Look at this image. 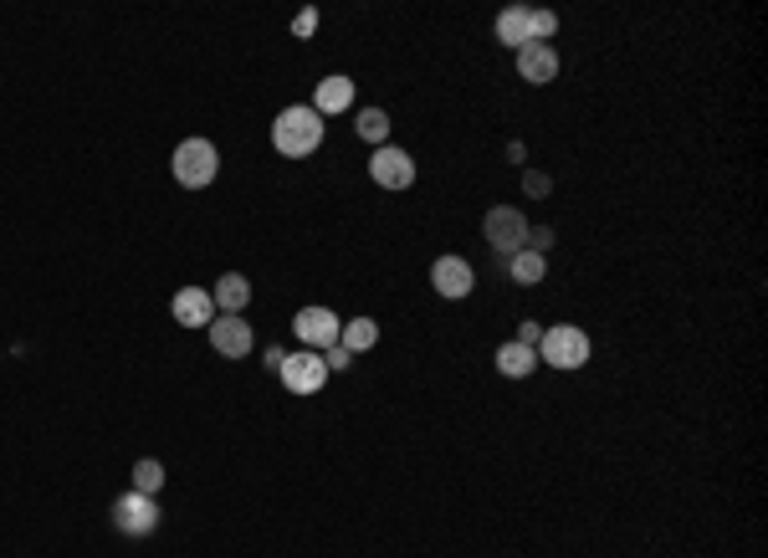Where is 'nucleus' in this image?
<instances>
[{"mask_svg":"<svg viewBox=\"0 0 768 558\" xmlns=\"http://www.w3.org/2000/svg\"><path fill=\"white\" fill-rule=\"evenodd\" d=\"M211 298H216L220 313H247V303H251V282L241 277V271H226V277L216 282V292H211Z\"/></svg>","mask_w":768,"mask_h":558,"instance_id":"16","label":"nucleus"},{"mask_svg":"<svg viewBox=\"0 0 768 558\" xmlns=\"http://www.w3.org/2000/svg\"><path fill=\"white\" fill-rule=\"evenodd\" d=\"M482 236H487V246L502 256L523 252V246H528V216H523L518 205H492L482 220Z\"/></svg>","mask_w":768,"mask_h":558,"instance_id":"4","label":"nucleus"},{"mask_svg":"<svg viewBox=\"0 0 768 558\" xmlns=\"http://www.w3.org/2000/svg\"><path fill=\"white\" fill-rule=\"evenodd\" d=\"M338 343H344L349 354H369V349L380 343V323H374V318H349V323H344V333H338Z\"/></svg>","mask_w":768,"mask_h":558,"instance_id":"18","label":"nucleus"},{"mask_svg":"<svg viewBox=\"0 0 768 558\" xmlns=\"http://www.w3.org/2000/svg\"><path fill=\"white\" fill-rule=\"evenodd\" d=\"M518 77L523 83H553V77H559V51H553L549 41L518 47Z\"/></svg>","mask_w":768,"mask_h":558,"instance_id":"13","label":"nucleus"},{"mask_svg":"<svg viewBox=\"0 0 768 558\" xmlns=\"http://www.w3.org/2000/svg\"><path fill=\"white\" fill-rule=\"evenodd\" d=\"M175 180H180L184 190H205V185H216V174H220V149L211 144V138H184L180 149H175Z\"/></svg>","mask_w":768,"mask_h":558,"instance_id":"2","label":"nucleus"},{"mask_svg":"<svg viewBox=\"0 0 768 558\" xmlns=\"http://www.w3.org/2000/svg\"><path fill=\"white\" fill-rule=\"evenodd\" d=\"M492 36H497L502 47H528L533 41V5H507V11H497V21H492Z\"/></svg>","mask_w":768,"mask_h":558,"instance_id":"12","label":"nucleus"},{"mask_svg":"<svg viewBox=\"0 0 768 558\" xmlns=\"http://www.w3.org/2000/svg\"><path fill=\"white\" fill-rule=\"evenodd\" d=\"M134 492H144V497L165 492V466H159V461H139V466H134Z\"/></svg>","mask_w":768,"mask_h":558,"instance_id":"20","label":"nucleus"},{"mask_svg":"<svg viewBox=\"0 0 768 558\" xmlns=\"http://www.w3.org/2000/svg\"><path fill=\"white\" fill-rule=\"evenodd\" d=\"M211 349H216L220 359H247L251 354V323L241 318V313H220V318L211 323Z\"/></svg>","mask_w":768,"mask_h":558,"instance_id":"10","label":"nucleus"},{"mask_svg":"<svg viewBox=\"0 0 768 558\" xmlns=\"http://www.w3.org/2000/svg\"><path fill=\"white\" fill-rule=\"evenodd\" d=\"M492 364H497V374H507V379H528L533 374V364H538V349H528V343H518V339H507L492 354Z\"/></svg>","mask_w":768,"mask_h":558,"instance_id":"15","label":"nucleus"},{"mask_svg":"<svg viewBox=\"0 0 768 558\" xmlns=\"http://www.w3.org/2000/svg\"><path fill=\"white\" fill-rule=\"evenodd\" d=\"M538 339H543V328H538V323H523V328H518V343H528V349H538Z\"/></svg>","mask_w":768,"mask_h":558,"instance_id":"26","label":"nucleus"},{"mask_svg":"<svg viewBox=\"0 0 768 558\" xmlns=\"http://www.w3.org/2000/svg\"><path fill=\"white\" fill-rule=\"evenodd\" d=\"M507 271H513V282H518V288H538V282L549 277V262H543L538 252H528V246H523V252L507 256Z\"/></svg>","mask_w":768,"mask_h":558,"instance_id":"17","label":"nucleus"},{"mask_svg":"<svg viewBox=\"0 0 768 558\" xmlns=\"http://www.w3.org/2000/svg\"><path fill=\"white\" fill-rule=\"evenodd\" d=\"M369 174H374V185L380 190H410L416 185V159H410V149H389V144H380V149L369 154Z\"/></svg>","mask_w":768,"mask_h":558,"instance_id":"6","label":"nucleus"},{"mask_svg":"<svg viewBox=\"0 0 768 558\" xmlns=\"http://www.w3.org/2000/svg\"><path fill=\"white\" fill-rule=\"evenodd\" d=\"M323 364H328V369H349L353 354L344 349V343H334V349H323Z\"/></svg>","mask_w":768,"mask_h":558,"instance_id":"24","label":"nucleus"},{"mask_svg":"<svg viewBox=\"0 0 768 558\" xmlns=\"http://www.w3.org/2000/svg\"><path fill=\"white\" fill-rule=\"evenodd\" d=\"M323 144V119L313 113V102L308 108H283L277 123H272V149L287 154V159H308V154Z\"/></svg>","mask_w":768,"mask_h":558,"instance_id":"1","label":"nucleus"},{"mask_svg":"<svg viewBox=\"0 0 768 558\" xmlns=\"http://www.w3.org/2000/svg\"><path fill=\"white\" fill-rule=\"evenodd\" d=\"M431 288L441 298H467L477 288V271H471L467 256H435L431 262Z\"/></svg>","mask_w":768,"mask_h":558,"instance_id":"9","label":"nucleus"},{"mask_svg":"<svg viewBox=\"0 0 768 558\" xmlns=\"http://www.w3.org/2000/svg\"><path fill=\"white\" fill-rule=\"evenodd\" d=\"M292 333H298L308 349H334L338 333H344V318H338L334 307H302L298 318H292Z\"/></svg>","mask_w":768,"mask_h":558,"instance_id":"7","label":"nucleus"},{"mask_svg":"<svg viewBox=\"0 0 768 558\" xmlns=\"http://www.w3.org/2000/svg\"><path fill=\"white\" fill-rule=\"evenodd\" d=\"M292 32H298L302 41H308V36L317 32V11H313V5H308V11H302V16H298V26H292Z\"/></svg>","mask_w":768,"mask_h":558,"instance_id":"25","label":"nucleus"},{"mask_svg":"<svg viewBox=\"0 0 768 558\" xmlns=\"http://www.w3.org/2000/svg\"><path fill=\"white\" fill-rule=\"evenodd\" d=\"M523 190H528L533 201H543V195H549V190H553V180H549V174H543V170H528V174H523Z\"/></svg>","mask_w":768,"mask_h":558,"instance_id":"21","label":"nucleus"},{"mask_svg":"<svg viewBox=\"0 0 768 558\" xmlns=\"http://www.w3.org/2000/svg\"><path fill=\"white\" fill-rule=\"evenodd\" d=\"M549 246H553V226H528V252L543 256Z\"/></svg>","mask_w":768,"mask_h":558,"instance_id":"23","label":"nucleus"},{"mask_svg":"<svg viewBox=\"0 0 768 558\" xmlns=\"http://www.w3.org/2000/svg\"><path fill=\"white\" fill-rule=\"evenodd\" d=\"M538 359L553 364V369H585L589 364V333L585 328H574V323H553V328H543V339H538Z\"/></svg>","mask_w":768,"mask_h":558,"instance_id":"3","label":"nucleus"},{"mask_svg":"<svg viewBox=\"0 0 768 558\" xmlns=\"http://www.w3.org/2000/svg\"><path fill=\"white\" fill-rule=\"evenodd\" d=\"M277 374H283L287 395H317V389L328 385V364H323V354H287Z\"/></svg>","mask_w":768,"mask_h":558,"instance_id":"8","label":"nucleus"},{"mask_svg":"<svg viewBox=\"0 0 768 558\" xmlns=\"http://www.w3.org/2000/svg\"><path fill=\"white\" fill-rule=\"evenodd\" d=\"M113 527L123 538H149L154 527H159V502L144 497V492H123L113 502Z\"/></svg>","mask_w":768,"mask_h":558,"instance_id":"5","label":"nucleus"},{"mask_svg":"<svg viewBox=\"0 0 768 558\" xmlns=\"http://www.w3.org/2000/svg\"><path fill=\"white\" fill-rule=\"evenodd\" d=\"M353 129H359V138H364V144H374V149H380L384 138H389V113H384V108H359Z\"/></svg>","mask_w":768,"mask_h":558,"instance_id":"19","label":"nucleus"},{"mask_svg":"<svg viewBox=\"0 0 768 558\" xmlns=\"http://www.w3.org/2000/svg\"><path fill=\"white\" fill-rule=\"evenodd\" d=\"M169 313H175V323H184V328H211V323H216V298L205 288H180L175 303H169Z\"/></svg>","mask_w":768,"mask_h":558,"instance_id":"11","label":"nucleus"},{"mask_svg":"<svg viewBox=\"0 0 768 558\" xmlns=\"http://www.w3.org/2000/svg\"><path fill=\"white\" fill-rule=\"evenodd\" d=\"M553 32H559V16L553 11H533V41H549Z\"/></svg>","mask_w":768,"mask_h":558,"instance_id":"22","label":"nucleus"},{"mask_svg":"<svg viewBox=\"0 0 768 558\" xmlns=\"http://www.w3.org/2000/svg\"><path fill=\"white\" fill-rule=\"evenodd\" d=\"M353 108V83L349 77H323L313 93V113L317 119H334V113H349Z\"/></svg>","mask_w":768,"mask_h":558,"instance_id":"14","label":"nucleus"}]
</instances>
